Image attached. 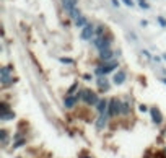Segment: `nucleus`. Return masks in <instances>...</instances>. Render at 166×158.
Instances as JSON below:
<instances>
[{"mask_svg": "<svg viewBox=\"0 0 166 158\" xmlns=\"http://www.w3.org/2000/svg\"><path fill=\"white\" fill-rule=\"evenodd\" d=\"M111 42H113V36L109 33H106L101 38H95L93 39V46L98 51H104V49H111Z\"/></svg>", "mask_w": 166, "mask_h": 158, "instance_id": "nucleus-1", "label": "nucleus"}, {"mask_svg": "<svg viewBox=\"0 0 166 158\" xmlns=\"http://www.w3.org/2000/svg\"><path fill=\"white\" fill-rule=\"evenodd\" d=\"M120 112H122V101L117 98H111L109 106H108V116L114 117V116H119Z\"/></svg>", "mask_w": 166, "mask_h": 158, "instance_id": "nucleus-2", "label": "nucleus"}, {"mask_svg": "<svg viewBox=\"0 0 166 158\" xmlns=\"http://www.w3.org/2000/svg\"><path fill=\"white\" fill-rule=\"evenodd\" d=\"M81 101H85L88 106H96L99 103V98L91 90H81Z\"/></svg>", "mask_w": 166, "mask_h": 158, "instance_id": "nucleus-3", "label": "nucleus"}, {"mask_svg": "<svg viewBox=\"0 0 166 158\" xmlns=\"http://www.w3.org/2000/svg\"><path fill=\"white\" fill-rule=\"evenodd\" d=\"M114 69H117V62H104V65L96 67L95 74H96V75H99V77H103V75L111 74V72H113Z\"/></svg>", "mask_w": 166, "mask_h": 158, "instance_id": "nucleus-4", "label": "nucleus"}, {"mask_svg": "<svg viewBox=\"0 0 166 158\" xmlns=\"http://www.w3.org/2000/svg\"><path fill=\"white\" fill-rule=\"evenodd\" d=\"M96 34V28L93 23H88V25L85 26V28H81V33H80V38L83 39V41H91L93 38H95Z\"/></svg>", "mask_w": 166, "mask_h": 158, "instance_id": "nucleus-5", "label": "nucleus"}, {"mask_svg": "<svg viewBox=\"0 0 166 158\" xmlns=\"http://www.w3.org/2000/svg\"><path fill=\"white\" fill-rule=\"evenodd\" d=\"M150 114H152V121H153L155 124H161V122H163V114H161V111H160L156 106L150 109Z\"/></svg>", "mask_w": 166, "mask_h": 158, "instance_id": "nucleus-6", "label": "nucleus"}, {"mask_svg": "<svg viewBox=\"0 0 166 158\" xmlns=\"http://www.w3.org/2000/svg\"><path fill=\"white\" fill-rule=\"evenodd\" d=\"M108 106H109V101L106 98H99V103L96 104V109H98L99 114H106L108 112Z\"/></svg>", "mask_w": 166, "mask_h": 158, "instance_id": "nucleus-7", "label": "nucleus"}, {"mask_svg": "<svg viewBox=\"0 0 166 158\" xmlns=\"http://www.w3.org/2000/svg\"><path fill=\"white\" fill-rule=\"evenodd\" d=\"M125 78H127V74L124 70H117L116 74H114V78H113V82L116 85H122L124 82H125Z\"/></svg>", "mask_w": 166, "mask_h": 158, "instance_id": "nucleus-8", "label": "nucleus"}, {"mask_svg": "<svg viewBox=\"0 0 166 158\" xmlns=\"http://www.w3.org/2000/svg\"><path fill=\"white\" fill-rule=\"evenodd\" d=\"M77 103H78V98H77L75 95H67V96L64 98V106H65V108H68V109L73 108Z\"/></svg>", "mask_w": 166, "mask_h": 158, "instance_id": "nucleus-9", "label": "nucleus"}, {"mask_svg": "<svg viewBox=\"0 0 166 158\" xmlns=\"http://www.w3.org/2000/svg\"><path fill=\"white\" fill-rule=\"evenodd\" d=\"M114 52L111 49H104V51H99V60H103V62H109L111 59H113Z\"/></svg>", "mask_w": 166, "mask_h": 158, "instance_id": "nucleus-10", "label": "nucleus"}, {"mask_svg": "<svg viewBox=\"0 0 166 158\" xmlns=\"http://www.w3.org/2000/svg\"><path fill=\"white\" fill-rule=\"evenodd\" d=\"M78 5V0H67V2H62V7H64V10L67 11V13H70L73 8H77Z\"/></svg>", "mask_w": 166, "mask_h": 158, "instance_id": "nucleus-11", "label": "nucleus"}, {"mask_svg": "<svg viewBox=\"0 0 166 158\" xmlns=\"http://www.w3.org/2000/svg\"><path fill=\"white\" fill-rule=\"evenodd\" d=\"M108 112L106 114H99V117H98V122H96V127H98V129H103V127L106 126V122H108Z\"/></svg>", "mask_w": 166, "mask_h": 158, "instance_id": "nucleus-12", "label": "nucleus"}, {"mask_svg": "<svg viewBox=\"0 0 166 158\" xmlns=\"http://www.w3.org/2000/svg\"><path fill=\"white\" fill-rule=\"evenodd\" d=\"M86 25H88V20H86V16H83V15H80V16L75 20V26H77V28H85Z\"/></svg>", "mask_w": 166, "mask_h": 158, "instance_id": "nucleus-13", "label": "nucleus"}, {"mask_svg": "<svg viewBox=\"0 0 166 158\" xmlns=\"http://www.w3.org/2000/svg\"><path fill=\"white\" fill-rule=\"evenodd\" d=\"M96 83H98V87L101 88V90H104V92H108V90H109V82L106 80V77H101L98 82H96Z\"/></svg>", "mask_w": 166, "mask_h": 158, "instance_id": "nucleus-14", "label": "nucleus"}, {"mask_svg": "<svg viewBox=\"0 0 166 158\" xmlns=\"http://www.w3.org/2000/svg\"><path fill=\"white\" fill-rule=\"evenodd\" d=\"M15 117V112L13 111H4L2 114H0V119L2 121H10Z\"/></svg>", "mask_w": 166, "mask_h": 158, "instance_id": "nucleus-15", "label": "nucleus"}, {"mask_svg": "<svg viewBox=\"0 0 166 158\" xmlns=\"http://www.w3.org/2000/svg\"><path fill=\"white\" fill-rule=\"evenodd\" d=\"M120 114H124V116H129V114H130V103L129 101L122 103V112H120Z\"/></svg>", "mask_w": 166, "mask_h": 158, "instance_id": "nucleus-16", "label": "nucleus"}, {"mask_svg": "<svg viewBox=\"0 0 166 158\" xmlns=\"http://www.w3.org/2000/svg\"><path fill=\"white\" fill-rule=\"evenodd\" d=\"M15 82H16V78L13 77H7V78H2V85L4 87H10V85H13Z\"/></svg>", "mask_w": 166, "mask_h": 158, "instance_id": "nucleus-17", "label": "nucleus"}, {"mask_svg": "<svg viewBox=\"0 0 166 158\" xmlns=\"http://www.w3.org/2000/svg\"><path fill=\"white\" fill-rule=\"evenodd\" d=\"M10 72H11V67H2V78H7L10 77Z\"/></svg>", "mask_w": 166, "mask_h": 158, "instance_id": "nucleus-18", "label": "nucleus"}, {"mask_svg": "<svg viewBox=\"0 0 166 158\" xmlns=\"http://www.w3.org/2000/svg\"><path fill=\"white\" fill-rule=\"evenodd\" d=\"M68 15H70V18H72V20H77V18L81 15V13H80V8H78V7H77V8H73V10H72Z\"/></svg>", "mask_w": 166, "mask_h": 158, "instance_id": "nucleus-19", "label": "nucleus"}, {"mask_svg": "<svg viewBox=\"0 0 166 158\" xmlns=\"http://www.w3.org/2000/svg\"><path fill=\"white\" fill-rule=\"evenodd\" d=\"M137 4H138V7L143 8V10H148L150 8V4L147 2V0H137Z\"/></svg>", "mask_w": 166, "mask_h": 158, "instance_id": "nucleus-20", "label": "nucleus"}, {"mask_svg": "<svg viewBox=\"0 0 166 158\" xmlns=\"http://www.w3.org/2000/svg\"><path fill=\"white\" fill-rule=\"evenodd\" d=\"M23 145H26V139H20V140L13 142V148H20V147H23Z\"/></svg>", "mask_w": 166, "mask_h": 158, "instance_id": "nucleus-21", "label": "nucleus"}, {"mask_svg": "<svg viewBox=\"0 0 166 158\" xmlns=\"http://www.w3.org/2000/svg\"><path fill=\"white\" fill-rule=\"evenodd\" d=\"M78 90V82H75L73 85H72L70 88H68V92H67V95H75V92Z\"/></svg>", "mask_w": 166, "mask_h": 158, "instance_id": "nucleus-22", "label": "nucleus"}, {"mask_svg": "<svg viewBox=\"0 0 166 158\" xmlns=\"http://www.w3.org/2000/svg\"><path fill=\"white\" fill-rule=\"evenodd\" d=\"M0 137H2V144H4V145H7V144H8V139H7V130H2V132H0Z\"/></svg>", "mask_w": 166, "mask_h": 158, "instance_id": "nucleus-23", "label": "nucleus"}, {"mask_svg": "<svg viewBox=\"0 0 166 158\" xmlns=\"http://www.w3.org/2000/svg\"><path fill=\"white\" fill-rule=\"evenodd\" d=\"M156 21H158V25H160V26L166 28V18H163V16H156Z\"/></svg>", "mask_w": 166, "mask_h": 158, "instance_id": "nucleus-24", "label": "nucleus"}, {"mask_svg": "<svg viewBox=\"0 0 166 158\" xmlns=\"http://www.w3.org/2000/svg\"><path fill=\"white\" fill-rule=\"evenodd\" d=\"M59 60L62 64H73V59H68V57H60Z\"/></svg>", "mask_w": 166, "mask_h": 158, "instance_id": "nucleus-25", "label": "nucleus"}, {"mask_svg": "<svg viewBox=\"0 0 166 158\" xmlns=\"http://www.w3.org/2000/svg\"><path fill=\"white\" fill-rule=\"evenodd\" d=\"M122 2H124V5H127V7H130V8L135 5V4H134V0H122Z\"/></svg>", "mask_w": 166, "mask_h": 158, "instance_id": "nucleus-26", "label": "nucleus"}, {"mask_svg": "<svg viewBox=\"0 0 166 158\" xmlns=\"http://www.w3.org/2000/svg\"><path fill=\"white\" fill-rule=\"evenodd\" d=\"M138 109H140V112H147V111H148V108H147L145 104H140V106H138Z\"/></svg>", "mask_w": 166, "mask_h": 158, "instance_id": "nucleus-27", "label": "nucleus"}, {"mask_svg": "<svg viewBox=\"0 0 166 158\" xmlns=\"http://www.w3.org/2000/svg\"><path fill=\"white\" fill-rule=\"evenodd\" d=\"M111 4H113V7H119V5H120V0H111Z\"/></svg>", "mask_w": 166, "mask_h": 158, "instance_id": "nucleus-28", "label": "nucleus"}, {"mask_svg": "<svg viewBox=\"0 0 166 158\" xmlns=\"http://www.w3.org/2000/svg\"><path fill=\"white\" fill-rule=\"evenodd\" d=\"M142 54H143V56L147 57V59H152V56H150V52H148V51H143Z\"/></svg>", "mask_w": 166, "mask_h": 158, "instance_id": "nucleus-29", "label": "nucleus"}, {"mask_svg": "<svg viewBox=\"0 0 166 158\" xmlns=\"http://www.w3.org/2000/svg\"><path fill=\"white\" fill-rule=\"evenodd\" d=\"M83 78H85V80H91V75L86 74V75H83Z\"/></svg>", "mask_w": 166, "mask_h": 158, "instance_id": "nucleus-30", "label": "nucleus"}, {"mask_svg": "<svg viewBox=\"0 0 166 158\" xmlns=\"http://www.w3.org/2000/svg\"><path fill=\"white\" fill-rule=\"evenodd\" d=\"M163 59H165V60H166V54H163Z\"/></svg>", "mask_w": 166, "mask_h": 158, "instance_id": "nucleus-31", "label": "nucleus"}, {"mask_svg": "<svg viewBox=\"0 0 166 158\" xmlns=\"http://www.w3.org/2000/svg\"><path fill=\"white\" fill-rule=\"evenodd\" d=\"M165 155H166V147H165Z\"/></svg>", "mask_w": 166, "mask_h": 158, "instance_id": "nucleus-32", "label": "nucleus"}, {"mask_svg": "<svg viewBox=\"0 0 166 158\" xmlns=\"http://www.w3.org/2000/svg\"><path fill=\"white\" fill-rule=\"evenodd\" d=\"M62 2H67V0H62Z\"/></svg>", "mask_w": 166, "mask_h": 158, "instance_id": "nucleus-33", "label": "nucleus"}, {"mask_svg": "<svg viewBox=\"0 0 166 158\" xmlns=\"http://www.w3.org/2000/svg\"><path fill=\"white\" fill-rule=\"evenodd\" d=\"M18 158H20V157H18Z\"/></svg>", "mask_w": 166, "mask_h": 158, "instance_id": "nucleus-34", "label": "nucleus"}]
</instances>
